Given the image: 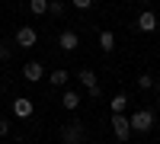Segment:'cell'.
<instances>
[{"mask_svg": "<svg viewBox=\"0 0 160 144\" xmlns=\"http://www.w3.org/2000/svg\"><path fill=\"white\" fill-rule=\"evenodd\" d=\"M128 122H131V132H151L154 128V112L151 109H138Z\"/></svg>", "mask_w": 160, "mask_h": 144, "instance_id": "6da1fadb", "label": "cell"}, {"mask_svg": "<svg viewBox=\"0 0 160 144\" xmlns=\"http://www.w3.org/2000/svg\"><path fill=\"white\" fill-rule=\"evenodd\" d=\"M61 141L64 144H80L83 141V125L80 122H64L61 125Z\"/></svg>", "mask_w": 160, "mask_h": 144, "instance_id": "7a4b0ae2", "label": "cell"}, {"mask_svg": "<svg viewBox=\"0 0 160 144\" xmlns=\"http://www.w3.org/2000/svg\"><path fill=\"white\" fill-rule=\"evenodd\" d=\"M112 132H115L118 141H128V135H131V122L125 119V112H112Z\"/></svg>", "mask_w": 160, "mask_h": 144, "instance_id": "3957f363", "label": "cell"}, {"mask_svg": "<svg viewBox=\"0 0 160 144\" xmlns=\"http://www.w3.org/2000/svg\"><path fill=\"white\" fill-rule=\"evenodd\" d=\"M32 112H35L32 99H26V96L13 99V115H16V119H32Z\"/></svg>", "mask_w": 160, "mask_h": 144, "instance_id": "277c9868", "label": "cell"}, {"mask_svg": "<svg viewBox=\"0 0 160 144\" xmlns=\"http://www.w3.org/2000/svg\"><path fill=\"white\" fill-rule=\"evenodd\" d=\"M35 42H38V35H35L32 26H22V29H16V45H19V48H32Z\"/></svg>", "mask_w": 160, "mask_h": 144, "instance_id": "5b68a950", "label": "cell"}, {"mask_svg": "<svg viewBox=\"0 0 160 144\" xmlns=\"http://www.w3.org/2000/svg\"><path fill=\"white\" fill-rule=\"evenodd\" d=\"M58 45H61V48H64V51H74V48H77V45H80V35H77V32H74V29H64V32H61V35H58Z\"/></svg>", "mask_w": 160, "mask_h": 144, "instance_id": "8992f818", "label": "cell"}, {"mask_svg": "<svg viewBox=\"0 0 160 144\" xmlns=\"http://www.w3.org/2000/svg\"><path fill=\"white\" fill-rule=\"evenodd\" d=\"M22 77H26L29 83H38V80L45 77V71H42V64H38V61H29V64L22 67Z\"/></svg>", "mask_w": 160, "mask_h": 144, "instance_id": "52a82bcc", "label": "cell"}, {"mask_svg": "<svg viewBox=\"0 0 160 144\" xmlns=\"http://www.w3.org/2000/svg\"><path fill=\"white\" fill-rule=\"evenodd\" d=\"M138 29H141V32H154V29H157V16H154L151 10H144L141 16H138Z\"/></svg>", "mask_w": 160, "mask_h": 144, "instance_id": "ba28073f", "label": "cell"}, {"mask_svg": "<svg viewBox=\"0 0 160 144\" xmlns=\"http://www.w3.org/2000/svg\"><path fill=\"white\" fill-rule=\"evenodd\" d=\"M77 77H80V83H83L87 90H93V87H99V80H96V74H93L90 67H83V71H77Z\"/></svg>", "mask_w": 160, "mask_h": 144, "instance_id": "9c48e42d", "label": "cell"}, {"mask_svg": "<svg viewBox=\"0 0 160 144\" xmlns=\"http://www.w3.org/2000/svg\"><path fill=\"white\" fill-rule=\"evenodd\" d=\"M61 106H64V109H71V112H74V109L80 106V96L74 93V90H64V96H61Z\"/></svg>", "mask_w": 160, "mask_h": 144, "instance_id": "30bf717a", "label": "cell"}, {"mask_svg": "<svg viewBox=\"0 0 160 144\" xmlns=\"http://www.w3.org/2000/svg\"><path fill=\"white\" fill-rule=\"evenodd\" d=\"M99 48H102V51H112V48H115V35H112L109 29L99 32Z\"/></svg>", "mask_w": 160, "mask_h": 144, "instance_id": "8fae6325", "label": "cell"}, {"mask_svg": "<svg viewBox=\"0 0 160 144\" xmlns=\"http://www.w3.org/2000/svg\"><path fill=\"white\" fill-rule=\"evenodd\" d=\"M109 106H112V112H125V106H128V96H125V93H115V96L109 99Z\"/></svg>", "mask_w": 160, "mask_h": 144, "instance_id": "7c38bea8", "label": "cell"}, {"mask_svg": "<svg viewBox=\"0 0 160 144\" xmlns=\"http://www.w3.org/2000/svg\"><path fill=\"white\" fill-rule=\"evenodd\" d=\"M68 80H71L68 71H51V87H64Z\"/></svg>", "mask_w": 160, "mask_h": 144, "instance_id": "4fadbf2b", "label": "cell"}, {"mask_svg": "<svg viewBox=\"0 0 160 144\" xmlns=\"http://www.w3.org/2000/svg\"><path fill=\"white\" fill-rule=\"evenodd\" d=\"M29 10L35 16H42V13H48V0H29Z\"/></svg>", "mask_w": 160, "mask_h": 144, "instance_id": "5bb4252c", "label": "cell"}, {"mask_svg": "<svg viewBox=\"0 0 160 144\" xmlns=\"http://www.w3.org/2000/svg\"><path fill=\"white\" fill-rule=\"evenodd\" d=\"M48 13L51 16H64V3L61 0H48Z\"/></svg>", "mask_w": 160, "mask_h": 144, "instance_id": "9a60e30c", "label": "cell"}, {"mask_svg": "<svg viewBox=\"0 0 160 144\" xmlns=\"http://www.w3.org/2000/svg\"><path fill=\"white\" fill-rule=\"evenodd\" d=\"M138 87H141V90H151V87H154V77H151V74H138Z\"/></svg>", "mask_w": 160, "mask_h": 144, "instance_id": "2e32d148", "label": "cell"}, {"mask_svg": "<svg viewBox=\"0 0 160 144\" xmlns=\"http://www.w3.org/2000/svg\"><path fill=\"white\" fill-rule=\"evenodd\" d=\"M71 3H74L77 10H87V7H93V0H71Z\"/></svg>", "mask_w": 160, "mask_h": 144, "instance_id": "e0dca14e", "label": "cell"}, {"mask_svg": "<svg viewBox=\"0 0 160 144\" xmlns=\"http://www.w3.org/2000/svg\"><path fill=\"white\" fill-rule=\"evenodd\" d=\"M7 58H10V45L0 42V61H7Z\"/></svg>", "mask_w": 160, "mask_h": 144, "instance_id": "ac0fdd59", "label": "cell"}, {"mask_svg": "<svg viewBox=\"0 0 160 144\" xmlns=\"http://www.w3.org/2000/svg\"><path fill=\"white\" fill-rule=\"evenodd\" d=\"M3 135H10V122H7V119H0V138H3Z\"/></svg>", "mask_w": 160, "mask_h": 144, "instance_id": "d6986e66", "label": "cell"}, {"mask_svg": "<svg viewBox=\"0 0 160 144\" xmlns=\"http://www.w3.org/2000/svg\"><path fill=\"white\" fill-rule=\"evenodd\" d=\"M157 29H160V16H157Z\"/></svg>", "mask_w": 160, "mask_h": 144, "instance_id": "ffe728a7", "label": "cell"}, {"mask_svg": "<svg viewBox=\"0 0 160 144\" xmlns=\"http://www.w3.org/2000/svg\"><path fill=\"white\" fill-rule=\"evenodd\" d=\"M61 3H71V0H61Z\"/></svg>", "mask_w": 160, "mask_h": 144, "instance_id": "44dd1931", "label": "cell"}, {"mask_svg": "<svg viewBox=\"0 0 160 144\" xmlns=\"http://www.w3.org/2000/svg\"><path fill=\"white\" fill-rule=\"evenodd\" d=\"M0 90H3V80H0Z\"/></svg>", "mask_w": 160, "mask_h": 144, "instance_id": "7402d4cb", "label": "cell"}, {"mask_svg": "<svg viewBox=\"0 0 160 144\" xmlns=\"http://www.w3.org/2000/svg\"><path fill=\"white\" fill-rule=\"evenodd\" d=\"M125 3H131V0H125Z\"/></svg>", "mask_w": 160, "mask_h": 144, "instance_id": "603a6c76", "label": "cell"}]
</instances>
